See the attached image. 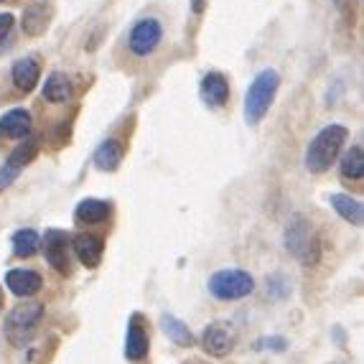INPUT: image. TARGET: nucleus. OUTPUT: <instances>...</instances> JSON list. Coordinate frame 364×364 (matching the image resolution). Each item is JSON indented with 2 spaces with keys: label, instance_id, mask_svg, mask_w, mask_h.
Instances as JSON below:
<instances>
[{
  "label": "nucleus",
  "instance_id": "nucleus-1",
  "mask_svg": "<svg viewBox=\"0 0 364 364\" xmlns=\"http://www.w3.org/2000/svg\"><path fill=\"white\" fill-rule=\"evenodd\" d=\"M346 135H349V130L344 125H326L311 140L309 151H306V168L311 173H323L331 168V164L341 153V146L346 143Z\"/></svg>",
  "mask_w": 364,
  "mask_h": 364
},
{
  "label": "nucleus",
  "instance_id": "nucleus-2",
  "mask_svg": "<svg viewBox=\"0 0 364 364\" xmlns=\"http://www.w3.org/2000/svg\"><path fill=\"white\" fill-rule=\"evenodd\" d=\"M278 87H280V77L275 69H262L255 77V82L250 85L247 95H245V120L250 125H257L267 115Z\"/></svg>",
  "mask_w": 364,
  "mask_h": 364
},
{
  "label": "nucleus",
  "instance_id": "nucleus-3",
  "mask_svg": "<svg viewBox=\"0 0 364 364\" xmlns=\"http://www.w3.org/2000/svg\"><path fill=\"white\" fill-rule=\"evenodd\" d=\"M286 247L301 265H316L321 257V242L306 217H293L286 230Z\"/></svg>",
  "mask_w": 364,
  "mask_h": 364
},
{
  "label": "nucleus",
  "instance_id": "nucleus-4",
  "mask_svg": "<svg viewBox=\"0 0 364 364\" xmlns=\"http://www.w3.org/2000/svg\"><path fill=\"white\" fill-rule=\"evenodd\" d=\"M41 316H43V306L36 304V301H26V304L16 306L8 314L6 326H3L8 341L13 346H23L31 339V334H33V328L41 323Z\"/></svg>",
  "mask_w": 364,
  "mask_h": 364
},
{
  "label": "nucleus",
  "instance_id": "nucleus-5",
  "mask_svg": "<svg viewBox=\"0 0 364 364\" xmlns=\"http://www.w3.org/2000/svg\"><path fill=\"white\" fill-rule=\"evenodd\" d=\"M255 291V278L247 270H219L209 278V293L219 301H240Z\"/></svg>",
  "mask_w": 364,
  "mask_h": 364
},
{
  "label": "nucleus",
  "instance_id": "nucleus-6",
  "mask_svg": "<svg viewBox=\"0 0 364 364\" xmlns=\"http://www.w3.org/2000/svg\"><path fill=\"white\" fill-rule=\"evenodd\" d=\"M164 41V26L158 18H143L130 31L128 46L135 56H151L158 49V43Z\"/></svg>",
  "mask_w": 364,
  "mask_h": 364
},
{
  "label": "nucleus",
  "instance_id": "nucleus-7",
  "mask_svg": "<svg viewBox=\"0 0 364 364\" xmlns=\"http://www.w3.org/2000/svg\"><path fill=\"white\" fill-rule=\"evenodd\" d=\"M151 352V336H148V326L143 321V316L133 314L128 323V339H125V357L133 364H143Z\"/></svg>",
  "mask_w": 364,
  "mask_h": 364
},
{
  "label": "nucleus",
  "instance_id": "nucleus-8",
  "mask_svg": "<svg viewBox=\"0 0 364 364\" xmlns=\"http://www.w3.org/2000/svg\"><path fill=\"white\" fill-rule=\"evenodd\" d=\"M43 255L46 262L54 267L56 273L69 275L72 273V265H69V237L67 232L61 230H49L43 237Z\"/></svg>",
  "mask_w": 364,
  "mask_h": 364
},
{
  "label": "nucleus",
  "instance_id": "nucleus-9",
  "mask_svg": "<svg viewBox=\"0 0 364 364\" xmlns=\"http://www.w3.org/2000/svg\"><path fill=\"white\" fill-rule=\"evenodd\" d=\"M6 286L13 296L18 298H31L36 296L43 286V278L36 270H8L6 275Z\"/></svg>",
  "mask_w": 364,
  "mask_h": 364
},
{
  "label": "nucleus",
  "instance_id": "nucleus-10",
  "mask_svg": "<svg viewBox=\"0 0 364 364\" xmlns=\"http://www.w3.org/2000/svg\"><path fill=\"white\" fill-rule=\"evenodd\" d=\"M72 247H74V255L79 257V262H82L85 267H97L100 262H102L105 245L100 237L82 232V235H77L72 240Z\"/></svg>",
  "mask_w": 364,
  "mask_h": 364
},
{
  "label": "nucleus",
  "instance_id": "nucleus-11",
  "mask_svg": "<svg viewBox=\"0 0 364 364\" xmlns=\"http://www.w3.org/2000/svg\"><path fill=\"white\" fill-rule=\"evenodd\" d=\"M201 346H204V352L209 357H227L232 352V346H235V339L222 323H212L201 334Z\"/></svg>",
  "mask_w": 364,
  "mask_h": 364
},
{
  "label": "nucleus",
  "instance_id": "nucleus-12",
  "mask_svg": "<svg viewBox=\"0 0 364 364\" xmlns=\"http://www.w3.org/2000/svg\"><path fill=\"white\" fill-rule=\"evenodd\" d=\"M201 100L209 107H225L227 100H230V82L225 79V74L209 72L201 79Z\"/></svg>",
  "mask_w": 364,
  "mask_h": 364
},
{
  "label": "nucleus",
  "instance_id": "nucleus-13",
  "mask_svg": "<svg viewBox=\"0 0 364 364\" xmlns=\"http://www.w3.org/2000/svg\"><path fill=\"white\" fill-rule=\"evenodd\" d=\"M328 201H331V207L336 209V214H339L344 222H349V225H354V227H359L364 222V207L359 199H352L349 194H331Z\"/></svg>",
  "mask_w": 364,
  "mask_h": 364
},
{
  "label": "nucleus",
  "instance_id": "nucleus-14",
  "mask_svg": "<svg viewBox=\"0 0 364 364\" xmlns=\"http://www.w3.org/2000/svg\"><path fill=\"white\" fill-rule=\"evenodd\" d=\"M31 130V112L28 109H11V112H6L3 115V120H0V133L8 135V138H26Z\"/></svg>",
  "mask_w": 364,
  "mask_h": 364
},
{
  "label": "nucleus",
  "instance_id": "nucleus-15",
  "mask_svg": "<svg viewBox=\"0 0 364 364\" xmlns=\"http://www.w3.org/2000/svg\"><path fill=\"white\" fill-rule=\"evenodd\" d=\"M122 156H125V148H122L120 140H105L102 146L95 151V164L100 171H117L122 164Z\"/></svg>",
  "mask_w": 364,
  "mask_h": 364
},
{
  "label": "nucleus",
  "instance_id": "nucleus-16",
  "mask_svg": "<svg viewBox=\"0 0 364 364\" xmlns=\"http://www.w3.org/2000/svg\"><path fill=\"white\" fill-rule=\"evenodd\" d=\"M41 69H38L36 59H18L13 64V85L18 87L21 92H31L38 85Z\"/></svg>",
  "mask_w": 364,
  "mask_h": 364
},
{
  "label": "nucleus",
  "instance_id": "nucleus-17",
  "mask_svg": "<svg viewBox=\"0 0 364 364\" xmlns=\"http://www.w3.org/2000/svg\"><path fill=\"white\" fill-rule=\"evenodd\" d=\"M109 217V204L100 199H85L79 201L77 212H74V219L77 225H100Z\"/></svg>",
  "mask_w": 364,
  "mask_h": 364
},
{
  "label": "nucleus",
  "instance_id": "nucleus-18",
  "mask_svg": "<svg viewBox=\"0 0 364 364\" xmlns=\"http://www.w3.org/2000/svg\"><path fill=\"white\" fill-rule=\"evenodd\" d=\"M69 97H72V82H69V77L61 72H54L46 79V85H43V100L61 105V102H67Z\"/></svg>",
  "mask_w": 364,
  "mask_h": 364
},
{
  "label": "nucleus",
  "instance_id": "nucleus-19",
  "mask_svg": "<svg viewBox=\"0 0 364 364\" xmlns=\"http://www.w3.org/2000/svg\"><path fill=\"white\" fill-rule=\"evenodd\" d=\"M161 328H164L166 334L171 336V341L178 346H194V334H191V328L186 326L183 321H178L176 316H161Z\"/></svg>",
  "mask_w": 364,
  "mask_h": 364
},
{
  "label": "nucleus",
  "instance_id": "nucleus-20",
  "mask_svg": "<svg viewBox=\"0 0 364 364\" xmlns=\"http://www.w3.org/2000/svg\"><path fill=\"white\" fill-rule=\"evenodd\" d=\"M341 176L346 181H362L364 176V153L359 146L349 148L341 158Z\"/></svg>",
  "mask_w": 364,
  "mask_h": 364
},
{
  "label": "nucleus",
  "instance_id": "nucleus-21",
  "mask_svg": "<svg viewBox=\"0 0 364 364\" xmlns=\"http://www.w3.org/2000/svg\"><path fill=\"white\" fill-rule=\"evenodd\" d=\"M49 26V13L43 6H28L23 11V31L28 36H41L43 31Z\"/></svg>",
  "mask_w": 364,
  "mask_h": 364
},
{
  "label": "nucleus",
  "instance_id": "nucleus-22",
  "mask_svg": "<svg viewBox=\"0 0 364 364\" xmlns=\"http://www.w3.org/2000/svg\"><path fill=\"white\" fill-rule=\"evenodd\" d=\"M38 247H41V240L33 230H18L13 235V252L16 257H31L36 255Z\"/></svg>",
  "mask_w": 364,
  "mask_h": 364
},
{
  "label": "nucleus",
  "instance_id": "nucleus-23",
  "mask_svg": "<svg viewBox=\"0 0 364 364\" xmlns=\"http://www.w3.org/2000/svg\"><path fill=\"white\" fill-rule=\"evenodd\" d=\"M36 153H38V143H36L33 138H28L26 143H21V146L11 153V158H8V164H6V166H11V168L21 171L26 164H31V161L36 158Z\"/></svg>",
  "mask_w": 364,
  "mask_h": 364
},
{
  "label": "nucleus",
  "instance_id": "nucleus-24",
  "mask_svg": "<svg viewBox=\"0 0 364 364\" xmlns=\"http://www.w3.org/2000/svg\"><path fill=\"white\" fill-rule=\"evenodd\" d=\"M13 31V16L11 13H0V51L6 49L8 38H11Z\"/></svg>",
  "mask_w": 364,
  "mask_h": 364
},
{
  "label": "nucleus",
  "instance_id": "nucleus-25",
  "mask_svg": "<svg viewBox=\"0 0 364 364\" xmlns=\"http://www.w3.org/2000/svg\"><path fill=\"white\" fill-rule=\"evenodd\" d=\"M16 176H18V171L11 168V166H3V168H0V188H6Z\"/></svg>",
  "mask_w": 364,
  "mask_h": 364
},
{
  "label": "nucleus",
  "instance_id": "nucleus-26",
  "mask_svg": "<svg viewBox=\"0 0 364 364\" xmlns=\"http://www.w3.org/2000/svg\"><path fill=\"white\" fill-rule=\"evenodd\" d=\"M336 8H339V13L344 16L346 21L352 18V6H354V0H334Z\"/></svg>",
  "mask_w": 364,
  "mask_h": 364
},
{
  "label": "nucleus",
  "instance_id": "nucleus-27",
  "mask_svg": "<svg viewBox=\"0 0 364 364\" xmlns=\"http://www.w3.org/2000/svg\"><path fill=\"white\" fill-rule=\"evenodd\" d=\"M209 6V0H191V11L196 13V16H201V13L207 11Z\"/></svg>",
  "mask_w": 364,
  "mask_h": 364
},
{
  "label": "nucleus",
  "instance_id": "nucleus-28",
  "mask_svg": "<svg viewBox=\"0 0 364 364\" xmlns=\"http://www.w3.org/2000/svg\"><path fill=\"white\" fill-rule=\"evenodd\" d=\"M0 304H3V298H0Z\"/></svg>",
  "mask_w": 364,
  "mask_h": 364
}]
</instances>
